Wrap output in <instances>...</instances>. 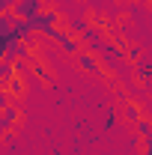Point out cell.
Listing matches in <instances>:
<instances>
[{"instance_id":"cell-1","label":"cell","mask_w":152,"mask_h":155,"mask_svg":"<svg viewBox=\"0 0 152 155\" xmlns=\"http://www.w3.org/2000/svg\"><path fill=\"white\" fill-rule=\"evenodd\" d=\"M60 24H63V15H60L57 9H51V6H45L39 15H33V18H27V30L33 33V36H51L54 30H57Z\"/></svg>"},{"instance_id":"cell-2","label":"cell","mask_w":152,"mask_h":155,"mask_svg":"<svg viewBox=\"0 0 152 155\" xmlns=\"http://www.w3.org/2000/svg\"><path fill=\"white\" fill-rule=\"evenodd\" d=\"M78 39H81V45H84L87 51H93V54H98V51L111 42V39L104 36V30H101V27H95V24H87V27L78 33Z\"/></svg>"},{"instance_id":"cell-3","label":"cell","mask_w":152,"mask_h":155,"mask_svg":"<svg viewBox=\"0 0 152 155\" xmlns=\"http://www.w3.org/2000/svg\"><path fill=\"white\" fill-rule=\"evenodd\" d=\"M98 60H101V69H122L125 51H122V45H116V42H107V45L98 51Z\"/></svg>"},{"instance_id":"cell-4","label":"cell","mask_w":152,"mask_h":155,"mask_svg":"<svg viewBox=\"0 0 152 155\" xmlns=\"http://www.w3.org/2000/svg\"><path fill=\"white\" fill-rule=\"evenodd\" d=\"M48 39H54V42H57L60 48H63L66 54H72V57H75L78 51L84 48V45H81V39H78L75 33H69V30H63V27H57V30H54V33H51Z\"/></svg>"},{"instance_id":"cell-5","label":"cell","mask_w":152,"mask_h":155,"mask_svg":"<svg viewBox=\"0 0 152 155\" xmlns=\"http://www.w3.org/2000/svg\"><path fill=\"white\" fill-rule=\"evenodd\" d=\"M78 60V69L81 72H87V75H101L104 69H101V60H98V54H93V51H87V48H81L75 54Z\"/></svg>"},{"instance_id":"cell-6","label":"cell","mask_w":152,"mask_h":155,"mask_svg":"<svg viewBox=\"0 0 152 155\" xmlns=\"http://www.w3.org/2000/svg\"><path fill=\"white\" fill-rule=\"evenodd\" d=\"M45 6H48V0H18L12 6V15L21 18V21H27V18H33V15H39Z\"/></svg>"},{"instance_id":"cell-7","label":"cell","mask_w":152,"mask_h":155,"mask_svg":"<svg viewBox=\"0 0 152 155\" xmlns=\"http://www.w3.org/2000/svg\"><path fill=\"white\" fill-rule=\"evenodd\" d=\"M134 75L140 78V81H143V84H152V63L149 60H134Z\"/></svg>"},{"instance_id":"cell-8","label":"cell","mask_w":152,"mask_h":155,"mask_svg":"<svg viewBox=\"0 0 152 155\" xmlns=\"http://www.w3.org/2000/svg\"><path fill=\"white\" fill-rule=\"evenodd\" d=\"M134 128H137V134H140V137H149L152 134V119H146V116L134 119Z\"/></svg>"},{"instance_id":"cell-9","label":"cell","mask_w":152,"mask_h":155,"mask_svg":"<svg viewBox=\"0 0 152 155\" xmlns=\"http://www.w3.org/2000/svg\"><path fill=\"white\" fill-rule=\"evenodd\" d=\"M33 72H36L39 78H45V84H54V75H51V72H48L42 63H33Z\"/></svg>"},{"instance_id":"cell-10","label":"cell","mask_w":152,"mask_h":155,"mask_svg":"<svg viewBox=\"0 0 152 155\" xmlns=\"http://www.w3.org/2000/svg\"><path fill=\"white\" fill-rule=\"evenodd\" d=\"M125 116H128V119H140V107H137V104H134V101H125Z\"/></svg>"},{"instance_id":"cell-11","label":"cell","mask_w":152,"mask_h":155,"mask_svg":"<svg viewBox=\"0 0 152 155\" xmlns=\"http://www.w3.org/2000/svg\"><path fill=\"white\" fill-rule=\"evenodd\" d=\"M12 101H15V98L9 96V90H6V87H0V110H3V107H9Z\"/></svg>"},{"instance_id":"cell-12","label":"cell","mask_w":152,"mask_h":155,"mask_svg":"<svg viewBox=\"0 0 152 155\" xmlns=\"http://www.w3.org/2000/svg\"><path fill=\"white\" fill-rule=\"evenodd\" d=\"M143 155H152V134L143 137Z\"/></svg>"},{"instance_id":"cell-13","label":"cell","mask_w":152,"mask_h":155,"mask_svg":"<svg viewBox=\"0 0 152 155\" xmlns=\"http://www.w3.org/2000/svg\"><path fill=\"white\" fill-rule=\"evenodd\" d=\"M3 12H12V3H9V0H0V15H3Z\"/></svg>"},{"instance_id":"cell-14","label":"cell","mask_w":152,"mask_h":155,"mask_svg":"<svg viewBox=\"0 0 152 155\" xmlns=\"http://www.w3.org/2000/svg\"><path fill=\"white\" fill-rule=\"evenodd\" d=\"M125 3H131V0H125Z\"/></svg>"}]
</instances>
